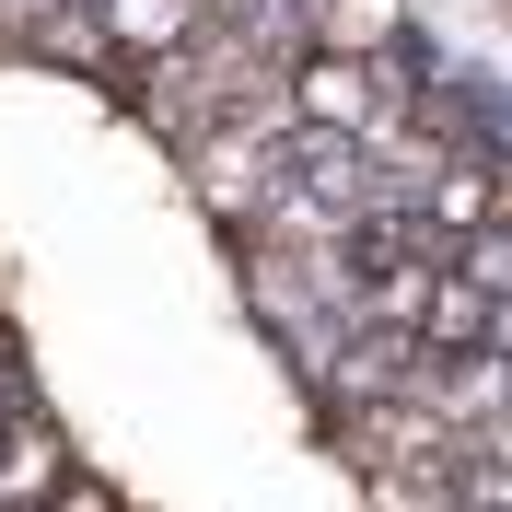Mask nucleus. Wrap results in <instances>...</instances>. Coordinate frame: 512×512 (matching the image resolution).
I'll list each match as a JSON object with an SVG mask.
<instances>
[{
    "instance_id": "nucleus-1",
    "label": "nucleus",
    "mask_w": 512,
    "mask_h": 512,
    "mask_svg": "<svg viewBox=\"0 0 512 512\" xmlns=\"http://www.w3.org/2000/svg\"><path fill=\"white\" fill-rule=\"evenodd\" d=\"M70 478H82V466H70V431H59L47 408H12V419H0V512L59 501Z\"/></svg>"
},
{
    "instance_id": "nucleus-2",
    "label": "nucleus",
    "mask_w": 512,
    "mask_h": 512,
    "mask_svg": "<svg viewBox=\"0 0 512 512\" xmlns=\"http://www.w3.org/2000/svg\"><path fill=\"white\" fill-rule=\"evenodd\" d=\"M94 24H105V47L128 70H152V59H175L198 35V0H94Z\"/></svg>"
},
{
    "instance_id": "nucleus-4",
    "label": "nucleus",
    "mask_w": 512,
    "mask_h": 512,
    "mask_svg": "<svg viewBox=\"0 0 512 512\" xmlns=\"http://www.w3.org/2000/svg\"><path fill=\"white\" fill-rule=\"evenodd\" d=\"M315 47H350V59L408 47V0H315Z\"/></svg>"
},
{
    "instance_id": "nucleus-5",
    "label": "nucleus",
    "mask_w": 512,
    "mask_h": 512,
    "mask_svg": "<svg viewBox=\"0 0 512 512\" xmlns=\"http://www.w3.org/2000/svg\"><path fill=\"white\" fill-rule=\"evenodd\" d=\"M443 512H478V501H443Z\"/></svg>"
},
{
    "instance_id": "nucleus-3",
    "label": "nucleus",
    "mask_w": 512,
    "mask_h": 512,
    "mask_svg": "<svg viewBox=\"0 0 512 512\" xmlns=\"http://www.w3.org/2000/svg\"><path fill=\"white\" fill-rule=\"evenodd\" d=\"M489 303H501V291H478L466 280V268H431V303H419V350H489Z\"/></svg>"
}]
</instances>
